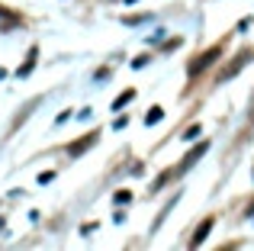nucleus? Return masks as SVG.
Returning a JSON list of instances; mask_svg holds the SVG:
<instances>
[{
	"label": "nucleus",
	"mask_w": 254,
	"mask_h": 251,
	"mask_svg": "<svg viewBox=\"0 0 254 251\" xmlns=\"http://www.w3.org/2000/svg\"><path fill=\"white\" fill-rule=\"evenodd\" d=\"M248 62H254V52H251V49H242L222 71H219V84H225V81H232L235 74H242V68H245Z\"/></svg>",
	"instance_id": "nucleus-1"
},
{
	"label": "nucleus",
	"mask_w": 254,
	"mask_h": 251,
	"mask_svg": "<svg viewBox=\"0 0 254 251\" xmlns=\"http://www.w3.org/2000/svg\"><path fill=\"white\" fill-rule=\"evenodd\" d=\"M219 55H222V45H212L209 52H203V58H196V62H190V77H196L199 71H206V68H209V64H212V62L219 58Z\"/></svg>",
	"instance_id": "nucleus-2"
},
{
	"label": "nucleus",
	"mask_w": 254,
	"mask_h": 251,
	"mask_svg": "<svg viewBox=\"0 0 254 251\" xmlns=\"http://www.w3.org/2000/svg\"><path fill=\"white\" fill-rule=\"evenodd\" d=\"M97 138H100V132H87V135H81L77 142L68 145V155H71V158H81L87 148H93V145H97Z\"/></svg>",
	"instance_id": "nucleus-3"
},
{
	"label": "nucleus",
	"mask_w": 254,
	"mask_h": 251,
	"mask_svg": "<svg viewBox=\"0 0 254 251\" xmlns=\"http://www.w3.org/2000/svg\"><path fill=\"white\" fill-rule=\"evenodd\" d=\"M206 151H209V142H199L196 148H190V151H187V158H184V161H180V168H177V171H180V174H184V171H190L193 164H196L199 158L206 155Z\"/></svg>",
	"instance_id": "nucleus-4"
},
{
	"label": "nucleus",
	"mask_w": 254,
	"mask_h": 251,
	"mask_svg": "<svg viewBox=\"0 0 254 251\" xmlns=\"http://www.w3.org/2000/svg\"><path fill=\"white\" fill-rule=\"evenodd\" d=\"M212 226H216V219H212V216H206V219L199 222V229H196V232H193L190 245H193V248H196V245H203V242H206V235L212 232Z\"/></svg>",
	"instance_id": "nucleus-5"
},
{
	"label": "nucleus",
	"mask_w": 254,
	"mask_h": 251,
	"mask_svg": "<svg viewBox=\"0 0 254 251\" xmlns=\"http://www.w3.org/2000/svg\"><path fill=\"white\" fill-rule=\"evenodd\" d=\"M164 120V110L161 107H151L148 113H145V126H155V123H161Z\"/></svg>",
	"instance_id": "nucleus-6"
},
{
	"label": "nucleus",
	"mask_w": 254,
	"mask_h": 251,
	"mask_svg": "<svg viewBox=\"0 0 254 251\" xmlns=\"http://www.w3.org/2000/svg\"><path fill=\"white\" fill-rule=\"evenodd\" d=\"M129 100H135V90H126V94H119L116 100H113V110H123Z\"/></svg>",
	"instance_id": "nucleus-7"
},
{
	"label": "nucleus",
	"mask_w": 254,
	"mask_h": 251,
	"mask_svg": "<svg viewBox=\"0 0 254 251\" xmlns=\"http://www.w3.org/2000/svg\"><path fill=\"white\" fill-rule=\"evenodd\" d=\"M129 200H132L129 190H119V193H116V203H129Z\"/></svg>",
	"instance_id": "nucleus-8"
},
{
	"label": "nucleus",
	"mask_w": 254,
	"mask_h": 251,
	"mask_svg": "<svg viewBox=\"0 0 254 251\" xmlns=\"http://www.w3.org/2000/svg\"><path fill=\"white\" fill-rule=\"evenodd\" d=\"M199 132H203V129H199V126H190V129H187V132H184V138H196V135H199Z\"/></svg>",
	"instance_id": "nucleus-9"
}]
</instances>
